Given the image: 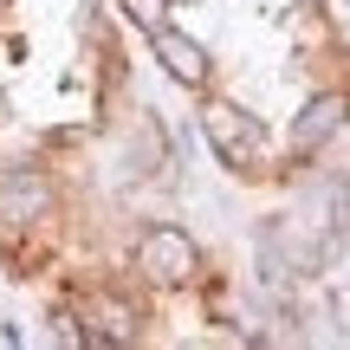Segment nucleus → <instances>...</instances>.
Returning <instances> with one entry per match:
<instances>
[{
    "instance_id": "nucleus-1",
    "label": "nucleus",
    "mask_w": 350,
    "mask_h": 350,
    "mask_svg": "<svg viewBox=\"0 0 350 350\" xmlns=\"http://www.w3.org/2000/svg\"><path fill=\"white\" fill-rule=\"evenodd\" d=\"M201 130H208L214 156H221V163H234V169L260 163V150H266L260 124H253V117L240 111V104H208V111H201Z\"/></svg>"
},
{
    "instance_id": "nucleus-2",
    "label": "nucleus",
    "mask_w": 350,
    "mask_h": 350,
    "mask_svg": "<svg viewBox=\"0 0 350 350\" xmlns=\"http://www.w3.org/2000/svg\"><path fill=\"white\" fill-rule=\"evenodd\" d=\"M137 266L156 279V286H188L195 279V240L182 227H150L137 240Z\"/></svg>"
},
{
    "instance_id": "nucleus-3",
    "label": "nucleus",
    "mask_w": 350,
    "mask_h": 350,
    "mask_svg": "<svg viewBox=\"0 0 350 350\" xmlns=\"http://www.w3.org/2000/svg\"><path fill=\"white\" fill-rule=\"evenodd\" d=\"M344 117H350V104L338 98V91H318V98L292 117V156H318V150L344 130Z\"/></svg>"
},
{
    "instance_id": "nucleus-4",
    "label": "nucleus",
    "mask_w": 350,
    "mask_h": 350,
    "mask_svg": "<svg viewBox=\"0 0 350 350\" xmlns=\"http://www.w3.org/2000/svg\"><path fill=\"white\" fill-rule=\"evenodd\" d=\"M46 208H52L46 175H33V169H0V221H7V227L39 221Z\"/></svg>"
},
{
    "instance_id": "nucleus-5",
    "label": "nucleus",
    "mask_w": 350,
    "mask_h": 350,
    "mask_svg": "<svg viewBox=\"0 0 350 350\" xmlns=\"http://www.w3.org/2000/svg\"><path fill=\"white\" fill-rule=\"evenodd\" d=\"M150 46H156V59H163V72L175 78V85H188V91L208 85V52H201L188 33H175V26H156Z\"/></svg>"
}]
</instances>
